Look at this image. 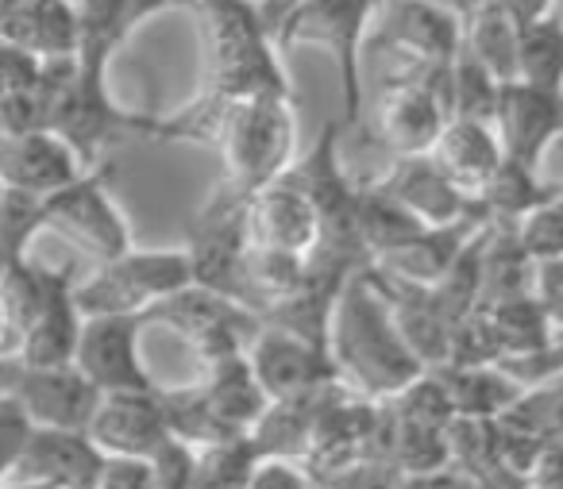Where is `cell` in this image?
Listing matches in <instances>:
<instances>
[{
	"mask_svg": "<svg viewBox=\"0 0 563 489\" xmlns=\"http://www.w3.org/2000/svg\"><path fill=\"white\" fill-rule=\"evenodd\" d=\"M329 355L340 381L363 401H390L424 374V363L401 340L390 309L367 281V270L352 274L340 289L329 324Z\"/></svg>",
	"mask_w": 563,
	"mask_h": 489,
	"instance_id": "6da1fadb",
	"label": "cell"
},
{
	"mask_svg": "<svg viewBox=\"0 0 563 489\" xmlns=\"http://www.w3.org/2000/svg\"><path fill=\"white\" fill-rule=\"evenodd\" d=\"M340 135L344 124L329 120L317 143L301 158H294L290 170L282 174L286 186H294L317 216V247L309 251V270L336 274V278H352V274L367 270L371 255L360 240V181H352L340 166Z\"/></svg>",
	"mask_w": 563,
	"mask_h": 489,
	"instance_id": "7a4b0ae2",
	"label": "cell"
},
{
	"mask_svg": "<svg viewBox=\"0 0 563 489\" xmlns=\"http://www.w3.org/2000/svg\"><path fill=\"white\" fill-rule=\"evenodd\" d=\"M298 116L294 93H255L228 101L217 151L224 158L217 189L235 201H251L258 189L278 181L294 163Z\"/></svg>",
	"mask_w": 563,
	"mask_h": 489,
	"instance_id": "3957f363",
	"label": "cell"
},
{
	"mask_svg": "<svg viewBox=\"0 0 563 489\" xmlns=\"http://www.w3.org/2000/svg\"><path fill=\"white\" fill-rule=\"evenodd\" d=\"M205 20L212 43L209 93L217 97H255V93H294L290 74L274 51L263 24L258 0H186Z\"/></svg>",
	"mask_w": 563,
	"mask_h": 489,
	"instance_id": "277c9868",
	"label": "cell"
},
{
	"mask_svg": "<svg viewBox=\"0 0 563 489\" xmlns=\"http://www.w3.org/2000/svg\"><path fill=\"white\" fill-rule=\"evenodd\" d=\"M375 32L363 35V55L378 81L452 74L463 47V24L432 0H378Z\"/></svg>",
	"mask_w": 563,
	"mask_h": 489,
	"instance_id": "5b68a950",
	"label": "cell"
},
{
	"mask_svg": "<svg viewBox=\"0 0 563 489\" xmlns=\"http://www.w3.org/2000/svg\"><path fill=\"white\" fill-rule=\"evenodd\" d=\"M378 0H298L278 24L271 27V43L286 55L298 43L332 51L344 93V127L352 132L363 116V35L375 20Z\"/></svg>",
	"mask_w": 563,
	"mask_h": 489,
	"instance_id": "8992f818",
	"label": "cell"
},
{
	"mask_svg": "<svg viewBox=\"0 0 563 489\" xmlns=\"http://www.w3.org/2000/svg\"><path fill=\"white\" fill-rule=\"evenodd\" d=\"M452 120V74L437 78L378 81V93L363 101V116L352 135L371 147L398 155H429Z\"/></svg>",
	"mask_w": 563,
	"mask_h": 489,
	"instance_id": "52a82bcc",
	"label": "cell"
},
{
	"mask_svg": "<svg viewBox=\"0 0 563 489\" xmlns=\"http://www.w3.org/2000/svg\"><path fill=\"white\" fill-rule=\"evenodd\" d=\"M194 286L186 251H128L78 278L74 301L81 316H143L158 301Z\"/></svg>",
	"mask_w": 563,
	"mask_h": 489,
	"instance_id": "ba28073f",
	"label": "cell"
},
{
	"mask_svg": "<svg viewBox=\"0 0 563 489\" xmlns=\"http://www.w3.org/2000/svg\"><path fill=\"white\" fill-rule=\"evenodd\" d=\"M247 201L212 189L209 204L194 216L186 240V258L194 286L209 289L217 297L243 304L251 312V289H247V224H243Z\"/></svg>",
	"mask_w": 563,
	"mask_h": 489,
	"instance_id": "9c48e42d",
	"label": "cell"
},
{
	"mask_svg": "<svg viewBox=\"0 0 563 489\" xmlns=\"http://www.w3.org/2000/svg\"><path fill=\"white\" fill-rule=\"evenodd\" d=\"M143 316H147V324H166L174 335H181L186 347L194 351V358L201 363V370L212 363H224L232 355H247L251 340L263 327V320L255 312L228 301V297L209 293L201 286H186L181 293L147 309Z\"/></svg>",
	"mask_w": 563,
	"mask_h": 489,
	"instance_id": "30bf717a",
	"label": "cell"
},
{
	"mask_svg": "<svg viewBox=\"0 0 563 489\" xmlns=\"http://www.w3.org/2000/svg\"><path fill=\"white\" fill-rule=\"evenodd\" d=\"M109 174L112 166H93L66 189L43 197V216L51 232L86 251L97 266L132 251V227L109 197Z\"/></svg>",
	"mask_w": 563,
	"mask_h": 489,
	"instance_id": "8fae6325",
	"label": "cell"
},
{
	"mask_svg": "<svg viewBox=\"0 0 563 489\" xmlns=\"http://www.w3.org/2000/svg\"><path fill=\"white\" fill-rule=\"evenodd\" d=\"M147 316H86L74 366L97 393H155V378L140 358Z\"/></svg>",
	"mask_w": 563,
	"mask_h": 489,
	"instance_id": "7c38bea8",
	"label": "cell"
},
{
	"mask_svg": "<svg viewBox=\"0 0 563 489\" xmlns=\"http://www.w3.org/2000/svg\"><path fill=\"white\" fill-rule=\"evenodd\" d=\"M371 186H378L386 197L409 209L424 227H448L460 220H478L490 224V212L483 209L478 197H463L452 181L444 178L432 155H398L386 174L371 178Z\"/></svg>",
	"mask_w": 563,
	"mask_h": 489,
	"instance_id": "4fadbf2b",
	"label": "cell"
},
{
	"mask_svg": "<svg viewBox=\"0 0 563 489\" xmlns=\"http://www.w3.org/2000/svg\"><path fill=\"white\" fill-rule=\"evenodd\" d=\"M494 135L501 143V158L537 170L548 143L563 135V93L506 81L498 89V109H494Z\"/></svg>",
	"mask_w": 563,
	"mask_h": 489,
	"instance_id": "5bb4252c",
	"label": "cell"
},
{
	"mask_svg": "<svg viewBox=\"0 0 563 489\" xmlns=\"http://www.w3.org/2000/svg\"><path fill=\"white\" fill-rule=\"evenodd\" d=\"M78 266H43V301L35 309L32 324L20 335L16 355L27 366H70L78 351V335L86 316L74 301Z\"/></svg>",
	"mask_w": 563,
	"mask_h": 489,
	"instance_id": "9a60e30c",
	"label": "cell"
},
{
	"mask_svg": "<svg viewBox=\"0 0 563 489\" xmlns=\"http://www.w3.org/2000/svg\"><path fill=\"white\" fill-rule=\"evenodd\" d=\"M104 455L86 432L63 427H32L24 455L9 481L40 489H97L101 486Z\"/></svg>",
	"mask_w": 563,
	"mask_h": 489,
	"instance_id": "2e32d148",
	"label": "cell"
},
{
	"mask_svg": "<svg viewBox=\"0 0 563 489\" xmlns=\"http://www.w3.org/2000/svg\"><path fill=\"white\" fill-rule=\"evenodd\" d=\"M247 363L255 374L258 389L266 393V401H282V397L306 393L324 381H340L332 355L324 347L298 340L290 332H278V327H258V335L247 347Z\"/></svg>",
	"mask_w": 563,
	"mask_h": 489,
	"instance_id": "e0dca14e",
	"label": "cell"
},
{
	"mask_svg": "<svg viewBox=\"0 0 563 489\" xmlns=\"http://www.w3.org/2000/svg\"><path fill=\"white\" fill-rule=\"evenodd\" d=\"M86 435L104 458H151L170 440L158 389L155 393H101Z\"/></svg>",
	"mask_w": 563,
	"mask_h": 489,
	"instance_id": "ac0fdd59",
	"label": "cell"
},
{
	"mask_svg": "<svg viewBox=\"0 0 563 489\" xmlns=\"http://www.w3.org/2000/svg\"><path fill=\"white\" fill-rule=\"evenodd\" d=\"M243 224H247V247L286 251V255H301V258H309V251L317 247L313 204L282 178L251 197L247 212H243Z\"/></svg>",
	"mask_w": 563,
	"mask_h": 489,
	"instance_id": "d6986e66",
	"label": "cell"
},
{
	"mask_svg": "<svg viewBox=\"0 0 563 489\" xmlns=\"http://www.w3.org/2000/svg\"><path fill=\"white\" fill-rule=\"evenodd\" d=\"M81 174L86 166L78 163V155L51 132L0 140V186L24 189L32 197H51L78 181Z\"/></svg>",
	"mask_w": 563,
	"mask_h": 489,
	"instance_id": "ffe728a7",
	"label": "cell"
},
{
	"mask_svg": "<svg viewBox=\"0 0 563 489\" xmlns=\"http://www.w3.org/2000/svg\"><path fill=\"white\" fill-rule=\"evenodd\" d=\"M0 40L27 51L40 63L78 55V12L63 0H20L0 12Z\"/></svg>",
	"mask_w": 563,
	"mask_h": 489,
	"instance_id": "44dd1931",
	"label": "cell"
},
{
	"mask_svg": "<svg viewBox=\"0 0 563 489\" xmlns=\"http://www.w3.org/2000/svg\"><path fill=\"white\" fill-rule=\"evenodd\" d=\"M429 155L463 197H478L486 181L494 178V170L501 166V143L494 135V124L448 120Z\"/></svg>",
	"mask_w": 563,
	"mask_h": 489,
	"instance_id": "7402d4cb",
	"label": "cell"
},
{
	"mask_svg": "<svg viewBox=\"0 0 563 489\" xmlns=\"http://www.w3.org/2000/svg\"><path fill=\"white\" fill-rule=\"evenodd\" d=\"M205 404L217 416L220 427H228L232 435H247L255 427V420L266 412V393L258 389L255 374H251L247 355H232L224 363H212L197 378Z\"/></svg>",
	"mask_w": 563,
	"mask_h": 489,
	"instance_id": "603a6c76",
	"label": "cell"
},
{
	"mask_svg": "<svg viewBox=\"0 0 563 489\" xmlns=\"http://www.w3.org/2000/svg\"><path fill=\"white\" fill-rule=\"evenodd\" d=\"M483 227L486 224H478V220H460V224H448V227H429V232H421L413 243L390 251V255H383L371 266H378V270L394 274V278H401V281H413V286H437V281L452 270V263L460 258V251L467 247Z\"/></svg>",
	"mask_w": 563,
	"mask_h": 489,
	"instance_id": "cb8c5ba5",
	"label": "cell"
},
{
	"mask_svg": "<svg viewBox=\"0 0 563 489\" xmlns=\"http://www.w3.org/2000/svg\"><path fill=\"white\" fill-rule=\"evenodd\" d=\"M437 381L444 386L452 412L463 420H498L521 401L525 389L498 366H437Z\"/></svg>",
	"mask_w": 563,
	"mask_h": 489,
	"instance_id": "d4e9b609",
	"label": "cell"
},
{
	"mask_svg": "<svg viewBox=\"0 0 563 489\" xmlns=\"http://www.w3.org/2000/svg\"><path fill=\"white\" fill-rule=\"evenodd\" d=\"M537 263L525 255L517 240V224L490 220L483 227V278H478V304L509 301V297L532 293Z\"/></svg>",
	"mask_w": 563,
	"mask_h": 489,
	"instance_id": "484cf974",
	"label": "cell"
},
{
	"mask_svg": "<svg viewBox=\"0 0 563 489\" xmlns=\"http://www.w3.org/2000/svg\"><path fill=\"white\" fill-rule=\"evenodd\" d=\"M478 309L490 320V332H494V343H498L501 358H529L555 343L552 324H548L544 309H540L532 293L509 297V301H494V304H478Z\"/></svg>",
	"mask_w": 563,
	"mask_h": 489,
	"instance_id": "4316f807",
	"label": "cell"
},
{
	"mask_svg": "<svg viewBox=\"0 0 563 489\" xmlns=\"http://www.w3.org/2000/svg\"><path fill=\"white\" fill-rule=\"evenodd\" d=\"M355 216H360V240L367 247L371 263H378L383 255H390V251L413 243L421 232H429L413 212L401 209L394 197H386L371 181H360V212Z\"/></svg>",
	"mask_w": 563,
	"mask_h": 489,
	"instance_id": "83f0119b",
	"label": "cell"
},
{
	"mask_svg": "<svg viewBox=\"0 0 563 489\" xmlns=\"http://www.w3.org/2000/svg\"><path fill=\"white\" fill-rule=\"evenodd\" d=\"M560 193H563V186H544L532 166H521V163H509V158H501V166L494 170V178L483 186L478 201H483V209L490 212V220L517 224V220H525L529 212H537V209H544L548 201H555Z\"/></svg>",
	"mask_w": 563,
	"mask_h": 489,
	"instance_id": "f1b7e54d",
	"label": "cell"
},
{
	"mask_svg": "<svg viewBox=\"0 0 563 489\" xmlns=\"http://www.w3.org/2000/svg\"><path fill=\"white\" fill-rule=\"evenodd\" d=\"M463 51L475 55L501 86L517 81V24L501 9V0L486 4L471 20H463Z\"/></svg>",
	"mask_w": 563,
	"mask_h": 489,
	"instance_id": "f546056e",
	"label": "cell"
},
{
	"mask_svg": "<svg viewBox=\"0 0 563 489\" xmlns=\"http://www.w3.org/2000/svg\"><path fill=\"white\" fill-rule=\"evenodd\" d=\"M517 81L563 93V20L544 16L517 27Z\"/></svg>",
	"mask_w": 563,
	"mask_h": 489,
	"instance_id": "4dcf8cb0",
	"label": "cell"
},
{
	"mask_svg": "<svg viewBox=\"0 0 563 489\" xmlns=\"http://www.w3.org/2000/svg\"><path fill=\"white\" fill-rule=\"evenodd\" d=\"M78 58L109 66L112 51L132 32V0H78Z\"/></svg>",
	"mask_w": 563,
	"mask_h": 489,
	"instance_id": "1f68e13d",
	"label": "cell"
},
{
	"mask_svg": "<svg viewBox=\"0 0 563 489\" xmlns=\"http://www.w3.org/2000/svg\"><path fill=\"white\" fill-rule=\"evenodd\" d=\"M501 81L478 63L475 55L460 47L452 66V120H475V124H494Z\"/></svg>",
	"mask_w": 563,
	"mask_h": 489,
	"instance_id": "d6a6232c",
	"label": "cell"
},
{
	"mask_svg": "<svg viewBox=\"0 0 563 489\" xmlns=\"http://www.w3.org/2000/svg\"><path fill=\"white\" fill-rule=\"evenodd\" d=\"M386 404H390L401 420H413V424H424V427H440V432L455 420L452 401H448L444 386H440L432 370H424L413 386H406L401 393H394Z\"/></svg>",
	"mask_w": 563,
	"mask_h": 489,
	"instance_id": "836d02e7",
	"label": "cell"
},
{
	"mask_svg": "<svg viewBox=\"0 0 563 489\" xmlns=\"http://www.w3.org/2000/svg\"><path fill=\"white\" fill-rule=\"evenodd\" d=\"M517 240H521L525 255H529L532 263L563 258V193L555 197V201H548L544 209L517 220Z\"/></svg>",
	"mask_w": 563,
	"mask_h": 489,
	"instance_id": "e575fe53",
	"label": "cell"
},
{
	"mask_svg": "<svg viewBox=\"0 0 563 489\" xmlns=\"http://www.w3.org/2000/svg\"><path fill=\"white\" fill-rule=\"evenodd\" d=\"M151 474H155L158 489H194L197 481V463H201V451H194L189 443L181 440H166L155 455L147 458Z\"/></svg>",
	"mask_w": 563,
	"mask_h": 489,
	"instance_id": "d590c367",
	"label": "cell"
},
{
	"mask_svg": "<svg viewBox=\"0 0 563 489\" xmlns=\"http://www.w3.org/2000/svg\"><path fill=\"white\" fill-rule=\"evenodd\" d=\"M27 440H32V420L20 412L16 401H4V397H0V486L12 478Z\"/></svg>",
	"mask_w": 563,
	"mask_h": 489,
	"instance_id": "8d00e7d4",
	"label": "cell"
},
{
	"mask_svg": "<svg viewBox=\"0 0 563 489\" xmlns=\"http://www.w3.org/2000/svg\"><path fill=\"white\" fill-rule=\"evenodd\" d=\"M329 489H406V474L394 470L383 458H363V463L340 470L336 478L324 481Z\"/></svg>",
	"mask_w": 563,
	"mask_h": 489,
	"instance_id": "74e56055",
	"label": "cell"
},
{
	"mask_svg": "<svg viewBox=\"0 0 563 489\" xmlns=\"http://www.w3.org/2000/svg\"><path fill=\"white\" fill-rule=\"evenodd\" d=\"M532 297L544 309L552 332H563V258H552V263H537V274H532Z\"/></svg>",
	"mask_w": 563,
	"mask_h": 489,
	"instance_id": "f35d334b",
	"label": "cell"
},
{
	"mask_svg": "<svg viewBox=\"0 0 563 489\" xmlns=\"http://www.w3.org/2000/svg\"><path fill=\"white\" fill-rule=\"evenodd\" d=\"M40 70H43L40 58H32L27 51H20V47H12V43L0 40V97L32 89L35 81H40Z\"/></svg>",
	"mask_w": 563,
	"mask_h": 489,
	"instance_id": "ab89813d",
	"label": "cell"
},
{
	"mask_svg": "<svg viewBox=\"0 0 563 489\" xmlns=\"http://www.w3.org/2000/svg\"><path fill=\"white\" fill-rule=\"evenodd\" d=\"M243 489H317V481L286 458H258Z\"/></svg>",
	"mask_w": 563,
	"mask_h": 489,
	"instance_id": "60d3db41",
	"label": "cell"
},
{
	"mask_svg": "<svg viewBox=\"0 0 563 489\" xmlns=\"http://www.w3.org/2000/svg\"><path fill=\"white\" fill-rule=\"evenodd\" d=\"M97 489H158L147 458H104Z\"/></svg>",
	"mask_w": 563,
	"mask_h": 489,
	"instance_id": "b9f144b4",
	"label": "cell"
},
{
	"mask_svg": "<svg viewBox=\"0 0 563 489\" xmlns=\"http://www.w3.org/2000/svg\"><path fill=\"white\" fill-rule=\"evenodd\" d=\"M529 486H544V489H563V443H544L537 466L529 474Z\"/></svg>",
	"mask_w": 563,
	"mask_h": 489,
	"instance_id": "7bdbcfd3",
	"label": "cell"
},
{
	"mask_svg": "<svg viewBox=\"0 0 563 489\" xmlns=\"http://www.w3.org/2000/svg\"><path fill=\"white\" fill-rule=\"evenodd\" d=\"M406 489H478L475 481L467 478L463 470H455L452 463L440 466L432 474H417V478H406Z\"/></svg>",
	"mask_w": 563,
	"mask_h": 489,
	"instance_id": "ee69618b",
	"label": "cell"
},
{
	"mask_svg": "<svg viewBox=\"0 0 563 489\" xmlns=\"http://www.w3.org/2000/svg\"><path fill=\"white\" fill-rule=\"evenodd\" d=\"M501 9L509 12L517 27L532 24V20H544L552 16V0H501Z\"/></svg>",
	"mask_w": 563,
	"mask_h": 489,
	"instance_id": "f6af8a7d",
	"label": "cell"
},
{
	"mask_svg": "<svg viewBox=\"0 0 563 489\" xmlns=\"http://www.w3.org/2000/svg\"><path fill=\"white\" fill-rule=\"evenodd\" d=\"M432 4H440V9H448V12H452V16L463 24V20H471V16H475V12H483L486 4H494V0H432Z\"/></svg>",
	"mask_w": 563,
	"mask_h": 489,
	"instance_id": "bcb514c9",
	"label": "cell"
},
{
	"mask_svg": "<svg viewBox=\"0 0 563 489\" xmlns=\"http://www.w3.org/2000/svg\"><path fill=\"white\" fill-rule=\"evenodd\" d=\"M0 355H16V327H12L4 297H0Z\"/></svg>",
	"mask_w": 563,
	"mask_h": 489,
	"instance_id": "7dc6e473",
	"label": "cell"
},
{
	"mask_svg": "<svg viewBox=\"0 0 563 489\" xmlns=\"http://www.w3.org/2000/svg\"><path fill=\"white\" fill-rule=\"evenodd\" d=\"M298 0H258V12H263V24H266V32H271L274 24H278L286 12L294 9Z\"/></svg>",
	"mask_w": 563,
	"mask_h": 489,
	"instance_id": "c3c4849f",
	"label": "cell"
},
{
	"mask_svg": "<svg viewBox=\"0 0 563 489\" xmlns=\"http://www.w3.org/2000/svg\"><path fill=\"white\" fill-rule=\"evenodd\" d=\"M166 4H186V0H132V27L143 24L147 16H155V12L166 9Z\"/></svg>",
	"mask_w": 563,
	"mask_h": 489,
	"instance_id": "681fc988",
	"label": "cell"
},
{
	"mask_svg": "<svg viewBox=\"0 0 563 489\" xmlns=\"http://www.w3.org/2000/svg\"><path fill=\"white\" fill-rule=\"evenodd\" d=\"M63 4H78V0H63Z\"/></svg>",
	"mask_w": 563,
	"mask_h": 489,
	"instance_id": "f907efd6",
	"label": "cell"
},
{
	"mask_svg": "<svg viewBox=\"0 0 563 489\" xmlns=\"http://www.w3.org/2000/svg\"><path fill=\"white\" fill-rule=\"evenodd\" d=\"M525 489H544V486H525Z\"/></svg>",
	"mask_w": 563,
	"mask_h": 489,
	"instance_id": "816d5d0a",
	"label": "cell"
}]
</instances>
